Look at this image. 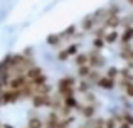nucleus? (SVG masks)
I'll return each instance as SVG.
<instances>
[{"mask_svg":"<svg viewBox=\"0 0 133 128\" xmlns=\"http://www.w3.org/2000/svg\"><path fill=\"white\" fill-rule=\"evenodd\" d=\"M91 66L89 64H83V66H78V68H76V76H78V78H88V74L91 72Z\"/></svg>","mask_w":133,"mask_h":128,"instance_id":"423d86ee","label":"nucleus"},{"mask_svg":"<svg viewBox=\"0 0 133 128\" xmlns=\"http://www.w3.org/2000/svg\"><path fill=\"white\" fill-rule=\"evenodd\" d=\"M116 128H133V126H130L128 123H123V122H121V123H120V125H118Z\"/></svg>","mask_w":133,"mask_h":128,"instance_id":"ddd939ff","label":"nucleus"},{"mask_svg":"<svg viewBox=\"0 0 133 128\" xmlns=\"http://www.w3.org/2000/svg\"><path fill=\"white\" fill-rule=\"evenodd\" d=\"M106 46V42H104L103 36H94L93 37V49L96 51H103V47Z\"/></svg>","mask_w":133,"mask_h":128,"instance_id":"1a4fd4ad","label":"nucleus"},{"mask_svg":"<svg viewBox=\"0 0 133 128\" xmlns=\"http://www.w3.org/2000/svg\"><path fill=\"white\" fill-rule=\"evenodd\" d=\"M64 49H66V52L69 54V57H74L76 54L79 52V44H76V42H69V44H66V46H64Z\"/></svg>","mask_w":133,"mask_h":128,"instance_id":"6e6552de","label":"nucleus"},{"mask_svg":"<svg viewBox=\"0 0 133 128\" xmlns=\"http://www.w3.org/2000/svg\"><path fill=\"white\" fill-rule=\"evenodd\" d=\"M83 64H89V63H88V52H83V51H79V52L74 56V66L78 68V66H83Z\"/></svg>","mask_w":133,"mask_h":128,"instance_id":"0eeeda50","label":"nucleus"},{"mask_svg":"<svg viewBox=\"0 0 133 128\" xmlns=\"http://www.w3.org/2000/svg\"><path fill=\"white\" fill-rule=\"evenodd\" d=\"M120 42L121 44H131L133 42V25H125L120 32Z\"/></svg>","mask_w":133,"mask_h":128,"instance_id":"20e7f679","label":"nucleus"},{"mask_svg":"<svg viewBox=\"0 0 133 128\" xmlns=\"http://www.w3.org/2000/svg\"><path fill=\"white\" fill-rule=\"evenodd\" d=\"M2 128H14V126H9V125H5V126H2Z\"/></svg>","mask_w":133,"mask_h":128,"instance_id":"4468645a","label":"nucleus"},{"mask_svg":"<svg viewBox=\"0 0 133 128\" xmlns=\"http://www.w3.org/2000/svg\"><path fill=\"white\" fill-rule=\"evenodd\" d=\"M27 128H44V118L42 116H30L27 120Z\"/></svg>","mask_w":133,"mask_h":128,"instance_id":"39448f33","label":"nucleus"},{"mask_svg":"<svg viewBox=\"0 0 133 128\" xmlns=\"http://www.w3.org/2000/svg\"><path fill=\"white\" fill-rule=\"evenodd\" d=\"M56 57H57V61L64 63V61H68V59H69V54L66 52V49H64V47H61V49L57 51V56H56Z\"/></svg>","mask_w":133,"mask_h":128,"instance_id":"f8f14e48","label":"nucleus"},{"mask_svg":"<svg viewBox=\"0 0 133 128\" xmlns=\"http://www.w3.org/2000/svg\"><path fill=\"white\" fill-rule=\"evenodd\" d=\"M120 116H121V122L123 123H128L130 126H133V113L130 110H123V111L120 113Z\"/></svg>","mask_w":133,"mask_h":128,"instance_id":"9d476101","label":"nucleus"},{"mask_svg":"<svg viewBox=\"0 0 133 128\" xmlns=\"http://www.w3.org/2000/svg\"><path fill=\"white\" fill-rule=\"evenodd\" d=\"M104 74L110 76V78H113V79H116L118 74H120V69H118L116 66H110V68L106 69V72H104Z\"/></svg>","mask_w":133,"mask_h":128,"instance_id":"9b49d317","label":"nucleus"},{"mask_svg":"<svg viewBox=\"0 0 133 128\" xmlns=\"http://www.w3.org/2000/svg\"><path fill=\"white\" fill-rule=\"evenodd\" d=\"M103 39L106 42V46H113V44L120 42V30L118 29H104V34H103Z\"/></svg>","mask_w":133,"mask_h":128,"instance_id":"7ed1b4c3","label":"nucleus"},{"mask_svg":"<svg viewBox=\"0 0 133 128\" xmlns=\"http://www.w3.org/2000/svg\"><path fill=\"white\" fill-rule=\"evenodd\" d=\"M94 86L104 89V91H113V89L116 88V79H113V78H110V76L103 74L99 79H98V83H96Z\"/></svg>","mask_w":133,"mask_h":128,"instance_id":"f03ea898","label":"nucleus"},{"mask_svg":"<svg viewBox=\"0 0 133 128\" xmlns=\"http://www.w3.org/2000/svg\"><path fill=\"white\" fill-rule=\"evenodd\" d=\"M88 63H89L91 68H94V69H101L104 64H106V59L103 57L101 51L91 49L89 52H88Z\"/></svg>","mask_w":133,"mask_h":128,"instance_id":"f257e3e1","label":"nucleus"}]
</instances>
